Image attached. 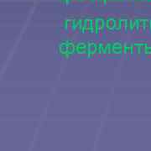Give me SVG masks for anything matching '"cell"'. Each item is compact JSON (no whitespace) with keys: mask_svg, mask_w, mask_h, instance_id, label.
<instances>
[{"mask_svg":"<svg viewBox=\"0 0 151 151\" xmlns=\"http://www.w3.org/2000/svg\"><path fill=\"white\" fill-rule=\"evenodd\" d=\"M103 1H104V0H99V2H100V3H101V4H102V3H103Z\"/></svg>","mask_w":151,"mask_h":151,"instance_id":"cell-10","label":"cell"},{"mask_svg":"<svg viewBox=\"0 0 151 151\" xmlns=\"http://www.w3.org/2000/svg\"><path fill=\"white\" fill-rule=\"evenodd\" d=\"M124 53V45L122 43H120L119 41L113 43V46H112V54L119 55H122Z\"/></svg>","mask_w":151,"mask_h":151,"instance_id":"cell-2","label":"cell"},{"mask_svg":"<svg viewBox=\"0 0 151 151\" xmlns=\"http://www.w3.org/2000/svg\"><path fill=\"white\" fill-rule=\"evenodd\" d=\"M63 1H65V0H63ZM66 1H67V0H66Z\"/></svg>","mask_w":151,"mask_h":151,"instance_id":"cell-11","label":"cell"},{"mask_svg":"<svg viewBox=\"0 0 151 151\" xmlns=\"http://www.w3.org/2000/svg\"><path fill=\"white\" fill-rule=\"evenodd\" d=\"M97 54V45L95 42L90 41L87 43V57L92 58L95 55Z\"/></svg>","mask_w":151,"mask_h":151,"instance_id":"cell-1","label":"cell"},{"mask_svg":"<svg viewBox=\"0 0 151 151\" xmlns=\"http://www.w3.org/2000/svg\"><path fill=\"white\" fill-rule=\"evenodd\" d=\"M112 46H113L112 43H108L105 45V55H109L110 54H112Z\"/></svg>","mask_w":151,"mask_h":151,"instance_id":"cell-9","label":"cell"},{"mask_svg":"<svg viewBox=\"0 0 151 151\" xmlns=\"http://www.w3.org/2000/svg\"><path fill=\"white\" fill-rule=\"evenodd\" d=\"M76 52L79 55H85L87 53V44L85 42H78L76 45Z\"/></svg>","mask_w":151,"mask_h":151,"instance_id":"cell-4","label":"cell"},{"mask_svg":"<svg viewBox=\"0 0 151 151\" xmlns=\"http://www.w3.org/2000/svg\"><path fill=\"white\" fill-rule=\"evenodd\" d=\"M58 51L60 55H65V57H67V41L65 42H61L58 45Z\"/></svg>","mask_w":151,"mask_h":151,"instance_id":"cell-5","label":"cell"},{"mask_svg":"<svg viewBox=\"0 0 151 151\" xmlns=\"http://www.w3.org/2000/svg\"><path fill=\"white\" fill-rule=\"evenodd\" d=\"M97 54L99 56H103L105 55V45H103V43L97 45Z\"/></svg>","mask_w":151,"mask_h":151,"instance_id":"cell-8","label":"cell"},{"mask_svg":"<svg viewBox=\"0 0 151 151\" xmlns=\"http://www.w3.org/2000/svg\"><path fill=\"white\" fill-rule=\"evenodd\" d=\"M92 1H94V0H92Z\"/></svg>","mask_w":151,"mask_h":151,"instance_id":"cell-12","label":"cell"},{"mask_svg":"<svg viewBox=\"0 0 151 151\" xmlns=\"http://www.w3.org/2000/svg\"><path fill=\"white\" fill-rule=\"evenodd\" d=\"M115 26H116V20L114 19L110 18L106 21V29L109 31H114Z\"/></svg>","mask_w":151,"mask_h":151,"instance_id":"cell-6","label":"cell"},{"mask_svg":"<svg viewBox=\"0 0 151 151\" xmlns=\"http://www.w3.org/2000/svg\"><path fill=\"white\" fill-rule=\"evenodd\" d=\"M76 52V45L71 41H67V57H70V55Z\"/></svg>","mask_w":151,"mask_h":151,"instance_id":"cell-7","label":"cell"},{"mask_svg":"<svg viewBox=\"0 0 151 151\" xmlns=\"http://www.w3.org/2000/svg\"><path fill=\"white\" fill-rule=\"evenodd\" d=\"M68 1H70V0H68Z\"/></svg>","mask_w":151,"mask_h":151,"instance_id":"cell-13","label":"cell"},{"mask_svg":"<svg viewBox=\"0 0 151 151\" xmlns=\"http://www.w3.org/2000/svg\"><path fill=\"white\" fill-rule=\"evenodd\" d=\"M96 24H97V31H96L97 36L99 35V34H104L105 28H106L105 21L102 19H96Z\"/></svg>","mask_w":151,"mask_h":151,"instance_id":"cell-3","label":"cell"}]
</instances>
